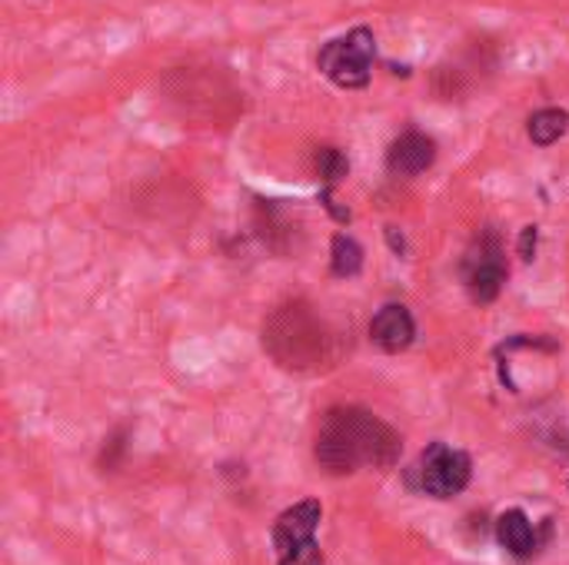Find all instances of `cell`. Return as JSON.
<instances>
[{"mask_svg": "<svg viewBox=\"0 0 569 565\" xmlns=\"http://www.w3.org/2000/svg\"><path fill=\"white\" fill-rule=\"evenodd\" d=\"M547 536H550V523H547V529L540 533V529L530 523V516H527L523 509H507V513L497 519V539H500V546H503L513 559H520V563H530V559L543 549Z\"/></svg>", "mask_w": 569, "mask_h": 565, "instance_id": "52a82bcc", "label": "cell"}, {"mask_svg": "<svg viewBox=\"0 0 569 565\" xmlns=\"http://www.w3.org/2000/svg\"><path fill=\"white\" fill-rule=\"evenodd\" d=\"M417 336V323L410 316L407 306L400 303H387L373 320H370V340L383 350V353H403Z\"/></svg>", "mask_w": 569, "mask_h": 565, "instance_id": "9c48e42d", "label": "cell"}, {"mask_svg": "<svg viewBox=\"0 0 569 565\" xmlns=\"http://www.w3.org/2000/svg\"><path fill=\"white\" fill-rule=\"evenodd\" d=\"M277 565H323V549L313 543V546H307V549H297V553L277 559Z\"/></svg>", "mask_w": 569, "mask_h": 565, "instance_id": "4fadbf2b", "label": "cell"}, {"mask_svg": "<svg viewBox=\"0 0 569 565\" xmlns=\"http://www.w3.org/2000/svg\"><path fill=\"white\" fill-rule=\"evenodd\" d=\"M463 283L477 303H493L507 283V260L497 230H483L463 256Z\"/></svg>", "mask_w": 569, "mask_h": 565, "instance_id": "5b68a950", "label": "cell"}, {"mask_svg": "<svg viewBox=\"0 0 569 565\" xmlns=\"http://www.w3.org/2000/svg\"><path fill=\"white\" fill-rule=\"evenodd\" d=\"M400 450L397 430L380 416L360 406H333L320 420L313 456L327 476H353L360 470H390Z\"/></svg>", "mask_w": 569, "mask_h": 565, "instance_id": "6da1fadb", "label": "cell"}, {"mask_svg": "<svg viewBox=\"0 0 569 565\" xmlns=\"http://www.w3.org/2000/svg\"><path fill=\"white\" fill-rule=\"evenodd\" d=\"M417 490L433 500H453L460 496L473 480V460L463 450H453L447 443H433L423 450L420 463L413 466Z\"/></svg>", "mask_w": 569, "mask_h": 565, "instance_id": "277c9868", "label": "cell"}, {"mask_svg": "<svg viewBox=\"0 0 569 565\" xmlns=\"http://www.w3.org/2000/svg\"><path fill=\"white\" fill-rule=\"evenodd\" d=\"M313 163H317V173H320V180H323L327 186L340 183V180L350 173V160H347V153L337 150V147H320L317 157H313Z\"/></svg>", "mask_w": 569, "mask_h": 565, "instance_id": "7c38bea8", "label": "cell"}, {"mask_svg": "<svg viewBox=\"0 0 569 565\" xmlns=\"http://www.w3.org/2000/svg\"><path fill=\"white\" fill-rule=\"evenodd\" d=\"M263 350L283 370H297V373H313V370L333 366V360L340 356L337 336L313 313V306H307L300 300L280 306L267 320V326H263Z\"/></svg>", "mask_w": 569, "mask_h": 565, "instance_id": "7a4b0ae2", "label": "cell"}, {"mask_svg": "<svg viewBox=\"0 0 569 565\" xmlns=\"http://www.w3.org/2000/svg\"><path fill=\"white\" fill-rule=\"evenodd\" d=\"M537 243H540V233H537V226H523V233H520V243H517L520 256H523V260H533V256H537Z\"/></svg>", "mask_w": 569, "mask_h": 565, "instance_id": "5bb4252c", "label": "cell"}, {"mask_svg": "<svg viewBox=\"0 0 569 565\" xmlns=\"http://www.w3.org/2000/svg\"><path fill=\"white\" fill-rule=\"evenodd\" d=\"M569 130V113L560 107H543L530 117L527 133L537 147H553L563 133Z\"/></svg>", "mask_w": 569, "mask_h": 565, "instance_id": "30bf717a", "label": "cell"}, {"mask_svg": "<svg viewBox=\"0 0 569 565\" xmlns=\"http://www.w3.org/2000/svg\"><path fill=\"white\" fill-rule=\"evenodd\" d=\"M373 57H377V40L370 27H353L347 37H337L323 43L317 67L320 73L343 87V90H363L373 77Z\"/></svg>", "mask_w": 569, "mask_h": 565, "instance_id": "3957f363", "label": "cell"}, {"mask_svg": "<svg viewBox=\"0 0 569 565\" xmlns=\"http://www.w3.org/2000/svg\"><path fill=\"white\" fill-rule=\"evenodd\" d=\"M433 163H437V140L420 130L400 133L387 150V167L397 176H417V173L430 170Z\"/></svg>", "mask_w": 569, "mask_h": 565, "instance_id": "ba28073f", "label": "cell"}, {"mask_svg": "<svg viewBox=\"0 0 569 565\" xmlns=\"http://www.w3.org/2000/svg\"><path fill=\"white\" fill-rule=\"evenodd\" d=\"M320 519H323V506L317 500H303L290 509H283L270 529V539H273V549H277V559L297 553V549H307L317 543V529H320Z\"/></svg>", "mask_w": 569, "mask_h": 565, "instance_id": "8992f818", "label": "cell"}, {"mask_svg": "<svg viewBox=\"0 0 569 565\" xmlns=\"http://www.w3.org/2000/svg\"><path fill=\"white\" fill-rule=\"evenodd\" d=\"M330 263H333V273L337 276H357L360 266H363V250L353 236L347 233H337L333 243H330Z\"/></svg>", "mask_w": 569, "mask_h": 565, "instance_id": "8fae6325", "label": "cell"}]
</instances>
